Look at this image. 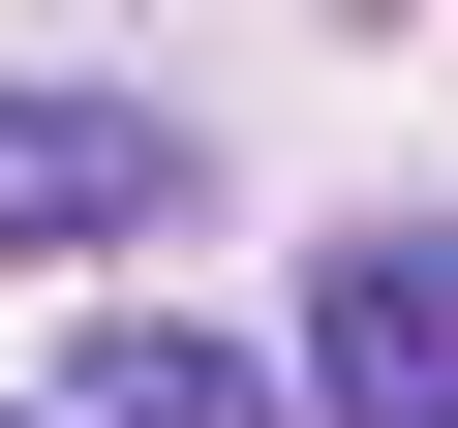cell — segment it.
Listing matches in <instances>:
<instances>
[{
	"mask_svg": "<svg viewBox=\"0 0 458 428\" xmlns=\"http://www.w3.org/2000/svg\"><path fill=\"white\" fill-rule=\"evenodd\" d=\"M306 428H458V214H336V276H306Z\"/></svg>",
	"mask_w": 458,
	"mask_h": 428,
	"instance_id": "obj_2",
	"label": "cell"
},
{
	"mask_svg": "<svg viewBox=\"0 0 458 428\" xmlns=\"http://www.w3.org/2000/svg\"><path fill=\"white\" fill-rule=\"evenodd\" d=\"M183 214V123L153 92H92V62H0V276H123Z\"/></svg>",
	"mask_w": 458,
	"mask_h": 428,
	"instance_id": "obj_1",
	"label": "cell"
},
{
	"mask_svg": "<svg viewBox=\"0 0 458 428\" xmlns=\"http://www.w3.org/2000/svg\"><path fill=\"white\" fill-rule=\"evenodd\" d=\"M62 428H276V367L183 337V306H92V398H62Z\"/></svg>",
	"mask_w": 458,
	"mask_h": 428,
	"instance_id": "obj_3",
	"label": "cell"
},
{
	"mask_svg": "<svg viewBox=\"0 0 458 428\" xmlns=\"http://www.w3.org/2000/svg\"><path fill=\"white\" fill-rule=\"evenodd\" d=\"M0 428H62V398H0Z\"/></svg>",
	"mask_w": 458,
	"mask_h": 428,
	"instance_id": "obj_4",
	"label": "cell"
}]
</instances>
